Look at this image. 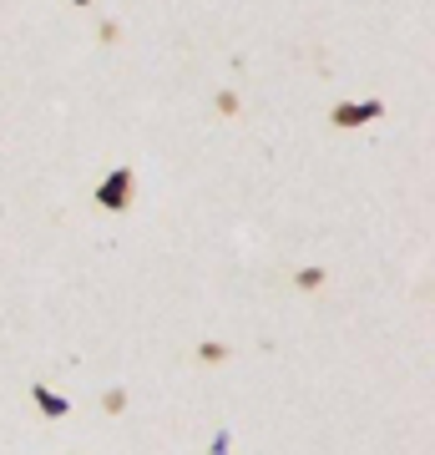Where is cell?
<instances>
[{"label":"cell","mask_w":435,"mask_h":455,"mask_svg":"<svg viewBox=\"0 0 435 455\" xmlns=\"http://www.w3.org/2000/svg\"><path fill=\"white\" fill-rule=\"evenodd\" d=\"M71 5H92V0H71Z\"/></svg>","instance_id":"7"},{"label":"cell","mask_w":435,"mask_h":455,"mask_svg":"<svg viewBox=\"0 0 435 455\" xmlns=\"http://www.w3.org/2000/svg\"><path fill=\"white\" fill-rule=\"evenodd\" d=\"M380 112H385L380 101H344V107L329 112V122H334V127H365V122H375Z\"/></svg>","instance_id":"2"},{"label":"cell","mask_w":435,"mask_h":455,"mask_svg":"<svg viewBox=\"0 0 435 455\" xmlns=\"http://www.w3.org/2000/svg\"><path fill=\"white\" fill-rule=\"evenodd\" d=\"M319 283H324L319 268H304V274H299V289H319Z\"/></svg>","instance_id":"5"},{"label":"cell","mask_w":435,"mask_h":455,"mask_svg":"<svg viewBox=\"0 0 435 455\" xmlns=\"http://www.w3.org/2000/svg\"><path fill=\"white\" fill-rule=\"evenodd\" d=\"M132 193H137V178H132V167H117V172H107L97 188V203L107 212H127L132 208Z\"/></svg>","instance_id":"1"},{"label":"cell","mask_w":435,"mask_h":455,"mask_svg":"<svg viewBox=\"0 0 435 455\" xmlns=\"http://www.w3.org/2000/svg\"><path fill=\"white\" fill-rule=\"evenodd\" d=\"M218 112H223V116H238V92H218Z\"/></svg>","instance_id":"4"},{"label":"cell","mask_w":435,"mask_h":455,"mask_svg":"<svg viewBox=\"0 0 435 455\" xmlns=\"http://www.w3.org/2000/svg\"><path fill=\"white\" fill-rule=\"evenodd\" d=\"M197 355L208 359V364H218V359H223V355H228V349H223V344H203V349H197Z\"/></svg>","instance_id":"6"},{"label":"cell","mask_w":435,"mask_h":455,"mask_svg":"<svg viewBox=\"0 0 435 455\" xmlns=\"http://www.w3.org/2000/svg\"><path fill=\"white\" fill-rule=\"evenodd\" d=\"M36 405L46 410V415H66V400H61V395H51L46 385H36Z\"/></svg>","instance_id":"3"}]
</instances>
